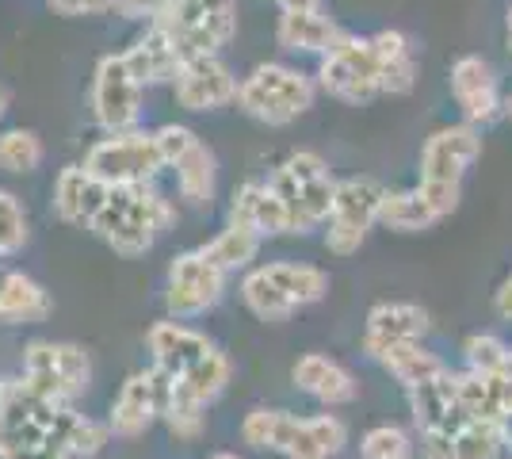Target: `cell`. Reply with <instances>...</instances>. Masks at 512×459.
<instances>
[{
    "label": "cell",
    "mask_w": 512,
    "mask_h": 459,
    "mask_svg": "<svg viewBox=\"0 0 512 459\" xmlns=\"http://www.w3.org/2000/svg\"><path fill=\"white\" fill-rule=\"evenodd\" d=\"M146 341H150L153 364L172 375H184L195 360H203V356L214 349L203 333H195L192 326H184V322H176V318H172V322H157V326L146 333Z\"/></svg>",
    "instance_id": "20"
},
{
    "label": "cell",
    "mask_w": 512,
    "mask_h": 459,
    "mask_svg": "<svg viewBox=\"0 0 512 459\" xmlns=\"http://www.w3.org/2000/svg\"><path fill=\"white\" fill-rule=\"evenodd\" d=\"M43 165V138L27 127L0 134V169L4 173H35Z\"/></svg>",
    "instance_id": "36"
},
{
    "label": "cell",
    "mask_w": 512,
    "mask_h": 459,
    "mask_svg": "<svg viewBox=\"0 0 512 459\" xmlns=\"http://www.w3.org/2000/svg\"><path fill=\"white\" fill-rule=\"evenodd\" d=\"M241 299H245V306L253 310L260 322H287V318L299 310V306L291 303V299H287V295H283L260 268L241 280Z\"/></svg>",
    "instance_id": "32"
},
{
    "label": "cell",
    "mask_w": 512,
    "mask_h": 459,
    "mask_svg": "<svg viewBox=\"0 0 512 459\" xmlns=\"http://www.w3.org/2000/svg\"><path fill=\"white\" fill-rule=\"evenodd\" d=\"M417 192H421V199L436 211V219H444V215H451V211L459 207V199H463V184H448V180H421V184H417Z\"/></svg>",
    "instance_id": "42"
},
{
    "label": "cell",
    "mask_w": 512,
    "mask_h": 459,
    "mask_svg": "<svg viewBox=\"0 0 512 459\" xmlns=\"http://www.w3.org/2000/svg\"><path fill=\"white\" fill-rule=\"evenodd\" d=\"M172 173H176V192H180V199H188L192 207H211L214 188H218V161H214L211 146L203 138L172 165Z\"/></svg>",
    "instance_id": "25"
},
{
    "label": "cell",
    "mask_w": 512,
    "mask_h": 459,
    "mask_svg": "<svg viewBox=\"0 0 512 459\" xmlns=\"http://www.w3.org/2000/svg\"><path fill=\"white\" fill-rule=\"evenodd\" d=\"M451 96L463 108V123H470V127H486L505 111L490 62L478 58V54H463L451 66Z\"/></svg>",
    "instance_id": "13"
},
{
    "label": "cell",
    "mask_w": 512,
    "mask_h": 459,
    "mask_svg": "<svg viewBox=\"0 0 512 459\" xmlns=\"http://www.w3.org/2000/svg\"><path fill=\"white\" fill-rule=\"evenodd\" d=\"M493 310H497L505 322H512V272L505 276V284L497 287V295H493Z\"/></svg>",
    "instance_id": "45"
},
{
    "label": "cell",
    "mask_w": 512,
    "mask_h": 459,
    "mask_svg": "<svg viewBox=\"0 0 512 459\" xmlns=\"http://www.w3.org/2000/svg\"><path fill=\"white\" fill-rule=\"evenodd\" d=\"M279 12H321V0H276Z\"/></svg>",
    "instance_id": "46"
},
{
    "label": "cell",
    "mask_w": 512,
    "mask_h": 459,
    "mask_svg": "<svg viewBox=\"0 0 512 459\" xmlns=\"http://www.w3.org/2000/svg\"><path fill=\"white\" fill-rule=\"evenodd\" d=\"M153 138H157V150L165 157V169H172V165L199 142V134H195L192 127H180V123H165L161 131H153Z\"/></svg>",
    "instance_id": "41"
},
{
    "label": "cell",
    "mask_w": 512,
    "mask_h": 459,
    "mask_svg": "<svg viewBox=\"0 0 512 459\" xmlns=\"http://www.w3.org/2000/svg\"><path fill=\"white\" fill-rule=\"evenodd\" d=\"M88 104H92V119H96L107 134L138 131V123H142V104H146V88L134 81V73H130L123 54H104V58L96 62Z\"/></svg>",
    "instance_id": "8"
},
{
    "label": "cell",
    "mask_w": 512,
    "mask_h": 459,
    "mask_svg": "<svg viewBox=\"0 0 512 459\" xmlns=\"http://www.w3.org/2000/svg\"><path fill=\"white\" fill-rule=\"evenodd\" d=\"M123 58H127L130 73H134V81L142 88L161 85V81H176V73L184 66L176 46L169 43V35L161 27H153V23L123 50Z\"/></svg>",
    "instance_id": "19"
},
{
    "label": "cell",
    "mask_w": 512,
    "mask_h": 459,
    "mask_svg": "<svg viewBox=\"0 0 512 459\" xmlns=\"http://www.w3.org/2000/svg\"><path fill=\"white\" fill-rule=\"evenodd\" d=\"M237 108L256 123L287 127L314 108V81L302 69L264 62L237 85Z\"/></svg>",
    "instance_id": "4"
},
{
    "label": "cell",
    "mask_w": 512,
    "mask_h": 459,
    "mask_svg": "<svg viewBox=\"0 0 512 459\" xmlns=\"http://www.w3.org/2000/svg\"><path fill=\"white\" fill-rule=\"evenodd\" d=\"M409 410H413V421H417L421 433H448V437H455L470 421L463 414V406H459V375L451 372L413 387L409 391Z\"/></svg>",
    "instance_id": "14"
},
{
    "label": "cell",
    "mask_w": 512,
    "mask_h": 459,
    "mask_svg": "<svg viewBox=\"0 0 512 459\" xmlns=\"http://www.w3.org/2000/svg\"><path fill=\"white\" fill-rule=\"evenodd\" d=\"M153 417H161L157 414L153 379H150V372H134L127 383H123L115 406H111V429H115L119 437H142L153 425Z\"/></svg>",
    "instance_id": "24"
},
{
    "label": "cell",
    "mask_w": 512,
    "mask_h": 459,
    "mask_svg": "<svg viewBox=\"0 0 512 459\" xmlns=\"http://www.w3.org/2000/svg\"><path fill=\"white\" fill-rule=\"evenodd\" d=\"M153 27L169 35L180 62L218 58V50L237 31V4L234 0H169Z\"/></svg>",
    "instance_id": "3"
},
{
    "label": "cell",
    "mask_w": 512,
    "mask_h": 459,
    "mask_svg": "<svg viewBox=\"0 0 512 459\" xmlns=\"http://www.w3.org/2000/svg\"><path fill=\"white\" fill-rule=\"evenodd\" d=\"M85 169L107 188H130V184H153V176L165 169V157L157 150L150 131L107 134L85 153Z\"/></svg>",
    "instance_id": "6"
},
{
    "label": "cell",
    "mask_w": 512,
    "mask_h": 459,
    "mask_svg": "<svg viewBox=\"0 0 512 459\" xmlns=\"http://www.w3.org/2000/svg\"><path fill=\"white\" fill-rule=\"evenodd\" d=\"M237 85L241 81L218 58H195V62L180 66L172 92L184 111H218L237 104Z\"/></svg>",
    "instance_id": "12"
},
{
    "label": "cell",
    "mask_w": 512,
    "mask_h": 459,
    "mask_svg": "<svg viewBox=\"0 0 512 459\" xmlns=\"http://www.w3.org/2000/svg\"><path fill=\"white\" fill-rule=\"evenodd\" d=\"M459 406L470 421H497L505 425V410H501V379L497 375L467 372L459 375Z\"/></svg>",
    "instance_id": "30"
},
{
    "label": "cell",
    "mask_w": 512,
    "mask_h": 459,
    "mask_svg": "<svg viewBox=\"0 0 512 459\" xmlns=\"http://www.w3.org/2000/svg\"><path fill=\"white\" fill-rule=\"evenodd\" d=\"M214 459H237V456H230V452H222V456H214Z\"/></svg>",
    "instance_id": "50"
},
{
    "label": "cell",
    "mask_w": 512,
    "mask_h": 459,
    "mask_svg": "<svg viewBox=\"0 0 512 459\" xmlns=\"http://www.w3.org/2000/svg\"><path fill=\"white\" fill-rule=\"evenodd\" d=\"M0 444H4V425H0Z\"/></svg>",
    "instance_id": "51"
},
{
    "label": "cell",
    "mask_w": 512,
    "mask_h": 459,
    "mask_svg": "<svg viewBox=\"0 0 512 459\" xmlns=\"http://www.w3.org/2000/svg\"><path fill=\"white\" fill-rule=\"evenodd\" d=\"M176 222V207L153 184H130L111 188L100 219L92 222V234L111 245L119 257H142L150 253L153 241Z\"/></svg>",
    "instance_id": "1"
},
{
    "label": "cell",
    "mask_w": 512,
    "mask_h": 459,
    "mask_svg": "<svg viewBox=\"0 0 512 459\" xmlns=\"http://www.w3.org/2000/svg\"><path fill=\"white\" fill-rule=\"evenodd\" d=\"M4 111H8V88L0 85V119H4Z\"/></svg>",
    "instance_id": "47"
},
{
    "label": "cell",
    "mask_w": 512,
    "mask_h": 459,
    "mask_svg": "<svg viewBox=\"0 0 512 459\" xmlns=\"http://www.w3.org/2000/svg\"><path fill=\"white\" fill-rule=\"evenodd\" d=\"M425 329H428V314L417 303H379L367 314V326H363V352L371 360H379L394 345L421 341Z\"/></svg>",
    "instance_id": "17"
},
{
    "label": "cell",
    "mask_w": 512,
    "mask_h": 459,
    "mask_svg": "<svg viewBox=\"0 0 512 459\" xmlns=\"http://www.w3.org/2000/svg\"><path fill=\"white\" fill-rule=\"evenodd\" d=\"M421 456L425 459H455V440L448 433H421Z\"/></svg>",
    "instance_id": "44"
},
{
    "label": "cell",
    "mask_w": 512,
    "mask_h": 459,
    "mask_svg": "<svg viewBox=\"0 0 512 459\" xmlns=\"http://www.w3.org/2000/svg\"><path fill=\"white\" fill-rule=\"evenodd\" d=\"M295 429H299V417H291L287 410H253L241 421V437L256 452H283L287 456Z\"/></svg>",
    "instance_id": "29"
},
{
    "label": "cell",
    "mask_w": 512,
    "mask_h": 459,
    "mask_svg": "<svg viewBox=\"0 0 512 459\" xmlns=\"http://www.w3.org/2000/svg\"><path fill=\"white\" fill-rule=\"evenodd\" d=\"M203 253L211 257L226 276L237 272V268H245L249 261H256V253H260V238H256L253 230H241V226H226L218 238H211L203 245Z\"/></svg>",
    "instance_id": "33"
},
{
    "label": "cell",
    "mask_w": 512,
    "mask_h": 459,
    "mask_svg": "<svg viewBox=\"0 0 512 459\" xmlns=\"http://www.w3.org/2000/svg\"><path fill=\"white\" fill-rule=\"evenodd\" d=\"M509 425H512V421H509Z\"/></svg>",
    "instance_id": "54"
},
{
    "label": "cell",
    "mask_w": 512,
    "mask_h": 459,
    "mask_svg": "<svg viewBox=\"0 0 512 459\" xmlns=\"http://www.w3.org/2000/svg\"><path fill=\"white\" fill-rule=\"evenodd\" d=\"M337 176L329 173V165L318 153L299 150L291 153L276 173L268 176V188L287 203V219L291 234H310L321 230L333 219V199H337Z\"/></svg>",
    "instance_id": "2"
},
{
    "label": "cell",
    "mask_w": 512,
    "mask_h": 459,
    "mask_svg": "<svg viewBox=\"0 0 512 459\" xmlns=\"http://www.w3.org/2000/svg\"><path fill=\"white\" fill-rule=\"evenodd\" d=\"M272 4H276V0H272Z\"/></svg>",
    "instance_id": "53"
},
{
    "label": "cell",
    "mask_w": 512,
    "mask_h": 459,
    "mask_svg": "<svg viewBox=\"0 0 512 459\" xmlns=\"http://www.w3.org/2000/svg\"><path fill=\"white\" fill-rule=\"evenodd\" d=\"M272 284L291 299L295 306H310V303H321L325 299V291H329V276L314 268V264H299V261H276V264H264L260 268Z\"/></svg>",
    "instance_id": "27"
},
{
    "label": "cell",
    "mask_w": 512,
    "mask_h": 459,
    "mask_svg": "<svg viewBox=\"0 0 512 459\" xmlns=\"http://www.w3.org/2000/svg\"><path fill=\"white\" fill-rule=\"evenodd\" d=\"M505 23H509V50H512V4H509V16H505Z\"/></svg>",
    "instance_id": "48"
},
{
    "label": "cell",
    "mask_w": 512,
    "mask_h": 459,
    "mask_svg": "<svg viewBox=\"0 0 512 459\" xmlns=\"http://www.w3.org/2000/svg\"><path fill=\"white\" fill-rule=\"evenodd\" d=\"M207 406L195 398L180 379L172 383V394L169 402H165V410H161V417H165V425H169V433L176 440H195L199 433H203V421H207V414H203Z\"/></svg>",
    "instance_id": "35"
},
{
    "label": "cell",
    "mask_w": 512,
    "mask_h": 459,
    "mask_svg": "<svg viewBox=\"0 0 512 459\" xmlns=\"http://www.w3.org/2000/svg\"><path fill=\"white\" fill-rule=\"evenodd\" d=\"M23 383L50 402H65L88 391L92 383V360L81 345L62 341H31L23 349Z\"/></svg>",
    "instance_id": "5"
},
{
    "label": "cell",
    "mask_w": 512,
    "mask_h": 459,
    "mask_svg": "<svg viewBox=\"0 0 512 459\" xmlns=\"http://www.w3.org/2000/svg\"><path fill=\"white\" fill-rule=\"evenodd\" d=\"M505 115H509V119H512V96H509V100H505Z\"/></svg>",
    "instance_id": "49"
},
{
    "label": "cell",
    "mask_w": 512,
    "mask_h": 459,
    "mask_svg": "<svg viewBox=\"0 0 512 459\" xmlns=\"http://www.w3.org/2000/svg\"><path fill=\"white\" fill-rule=\"evenodd\" d=\"M379 222L386 230H398V234H417V230H428L436 219V211L428 207L421 192H386L383 199V211H379Z\"/></svg>",
    "instance_id": "31"
},
{
    "label": "cell",
    "mask_w": 512,
    "mask_h": 459,
    "mask_svg": "<svg viewBox=\"0 0 512 459\" xmlns=\"http://www.w3.org/2000/svg\"><path fill=\"white\" fill-rule=\"evenodd\" d=\"M226 226H241L253 230L256 238H279L291 234V219H287V203L268 188V180H249L241 184L230 199V222Z\"/></svg>",
    "instance_id": "16"
},
{
    "label": "cell",
    "mask_w": 512,
    "mask_h": 459,
    "mask_svg": "<svg viewBox=\"0 0 512 459\" xmlns=\"http://www.w3.org/2000/svg\"><path fill=\"white\" fill-rule=\"evenodd\" d=\"M318 85L329 96L344 100V104H371L375 96H383L375 54H371V39H360V35H348L344 31L341 43L321 58Z\"/></svg>",
    "instance_id": "9"
},
{
    "label": "cell",
    "mask_w": 512,
    "mask_h": 459,
    "mask_svg": "<svg viewBox=\"0 0 512 459\" xmlns=\"http://www.w3.org/2000/svg\"><path fill=\"white\" fill-rule=\"evenodd\" d=\"M386 192L390 188L375 176H348V180H341L337 199H333V219L325 226V249L337 253V257L360 253L367 230L379 222Z\"/></svg>",
    "instance_id": "7"
},
{
    "label": "cell",
    "mask_w": 512,
    "mask_h": 459,
    "mask_svg": "<svg viewBox=\"0 0 512 459\" xmlns=\"http://www.w3.org/2000/svg\"><path fill=\"white\" fill-rule=\"evenodd\" d=\"M27 211L12 192L0 188V257H12L27 245Z\"/></svg>",
    "instance_id": "39"
},
{
    "label": "cell",
    "mask_w": 512,
    "mask_h": 459,
    "mask_svg": "<svg viewBox=\"0 0 512 459\" xmlns=\"http://www.w3.org/2000/svg\"><path fill=\"white\" fill-rule=\"evenodd\" d=\"M50 295L39 280H31L27 272H4L0 276V326H31L50 318Z\"/></svg>",
    "instance_id": "22"
},
{
    "label": "cell",
    "mask_w": 512,
    "mask_h": 459,
    "mask_svg": "<svg viewBox=\"0 0 512 459\" xmlns=\"http://www.w3.org/2000/svg\"><path fill=\"white\" fill-rule=\"evenodd\" d=\"M379 364H383L386 372L394 375L406 391H413V387H421V383H428V379H436V375L448 372V364H444L436 352L421 349L417 341H406V345L386 349L383 356H379Z\"/></svg>",
    "instance_id": "28"
},
{
    "label": "cell",
    "mask_w": 512,
    "mask_h": 459,
    "mask_svg": "<svg viewBox=\"0 0 512 459\" xmlns=\"http://www.w3.org/2000/svg\"><path fill=\"white\" fill-rule=\"evenodd\" d=\"M226 291V272L203 253V249H188L169 264V287H165V306L176 322L184 318H199L211 306H218Z\"/></svg>",
    "instance_id": "10"
},
{
    "label": "cell",
    "mask_w": 512,
    "mask_h": 459,
    "mask_svg": "<svg viewBox=\"0 0 512 459\" xmlns=\"http://www.w3.org/2000/svg\"><path fill=\"white\" fill-rule=\"evenodd\" d=\"M363 459H406L409 456V437L398 425H379L371 429L360 444Z\"/></svg>",
    "instance_id": "40"
},
{
    "label": "cell",
    "mask_w": 512,
    "mask_h": 459,
    "mask_svg": "<svg viewBox=\"0 0 512 459\" xmlns=\"http://www.w3.org/2000/svg\"><path fill=\"white\" fill-rule=\"evenodd\" d=\"M482 157V134L470 123L440 127L425 138L421 146V180H448L463 184L467 169Z\"/></svg>",
    "instance_id": "11"
},
{
    "label": "cell",
    "mask_w": 512,
    "mask_h": 459,
    "mask_svg": "<svg viewBox=\"0 0 512 459\" xmlns=\"http://www.w3.org/2000/svg\"><path fill=\"white\" fill-rule=\"evenodd\" d=\"M371 54H375V69H379V85L383 96H406L417 85V54L402 31L386 27L379 35H371Z\"/></svg>",
    "instance_id": "21"
},
{
    "label": "cell",
    "mask_w": 512,
    "mask_h": 459,
    "mask_svg": "<svg viewBox=\"0 0 512 459\" xmlns=\"http://www.w3.org/2000/svg\"><path fill=\"white\" fill-rule=\"evenodd\" d=\"M348 429L341 417L318 414V417H299L295 440L287 448V459H333L344 448Z\"/></svg>",
    "instance_id": "26"
},
{
    "label": "cell",
    "mask_w": 512,
    "mask_h": 459,
    "mask_svg": "<svg viewBox=\"0 0 512 459\" xmlns=\"http://www.w3.org/2000/svg\"><path fill=\"white\" fill-rule=\"evenodd\" d=\"M341 27L329 20L325 12H283L276 23V43L283 50H299V54H329L341 43Z\"/></svg>",
    "instance_id": "23"
},
{
    "label": "cell",
    "mask_w": 512,
    "mask_h": 459,
    "mask_svg": "<svg viewBox=\"0 0 512 459\" xmlns=\"http://www.w3.org/2000/svg\"><path fill=\"white\" fill-rule=\"evenodd\" d=\"M451 440H455V459H501V452H505V425H497V421H467Z\"/></svg>",
    "instance_id": "37"
},
{
    "label": "cell",
    "mask_w": 512,
    "mask_h": 459,
    "mask_svg": "<svg viewBox=\"0 0 512 459\" xmlns=\"http://www.w3.org/2000/svg\"><path fill=\"white\" fill-rule=\"evenodd\" d=\"M291 379H295V387L302 394L318 398L325 406H344V402L356 398V375L348 372L344 364H337V360L321 356V352L302 356L299 364L291 368Z\"/></svg>",
    "instance_id": "18"
},
{
    "label": "cell",
    "mask_w": 512,
    "mask_h": 459,
    "mask_svg": "<svg viewBox=\"0 0 512 459\" xmlns=\"http://www.w3.org/2000/svg\"><path fill=\"white\" fill-rule=\"evenodd\" d=\"M46 4L62 16H100L107 8H115V0H46Z\"/></svg>",
    "instance_id": "43"
},
{
    "label": "cell",
    "mask_w": 512,
    "mask_h": 459,
    "mask_svg": "<svg viewBox=\"0 0 512 459\" xmlns=\"http://www.w3.org/2000/svg\"><path fill=\"white\" fill-rule=\"evenodd\" d=\"M107 196H111V188L88 173L85 165H65L54 180V215L69 226L92 230V222L104 211Z\"/></svg>",
    "instance_id": "15"
},
{
    "label": "cell",
    "mask_w": 512,
    "mask_h": 459,
    "mask_svg": "<svg viewBox=\"0 0 512 459\" xmlns=\"http://www.w3.org/2000/svg\"><path fill=\"white\" fill-rule=\"evenodd\" d=\"M406 459H413V456H406Z\"/></svg>",
    "instance_id": "52"
},
{
    "label": "cell",
    "mask_w": 512,
    "mask_h": 459,
    "mask_svg": "<svg viewBox=\"0 0 512 459\" xmlns=\"http://www.w3.org/2000/svg\"><path fill=\"white\" fill-rule=\"evenodd\" d=\"M230 372H234V368H230V356H226V352H218V349H211L203 360H195L192 368H188L184 375H176V379H180V383H184V387H188V391H192L195 398L207 406V402H214L218 394L226 391Z\"/></svg>",
    "instance_id": "34"
},
{
    "label": "cell",
    "mask_w": 512,
    "mask_h": 459,
    "mask_svg": "<svg viewBox=\"0 0 512 459\" xmlns=\"http://www.w3.org/2000/svg\"><path fill=\"white\" fill-rule=\"evenodd\" d=\"M463 356H467L470 372L478 375H501L512 368V349L493 333H470L463 341Z\"/></svg>",
    "instance_id": "38"
}]
</instances>
